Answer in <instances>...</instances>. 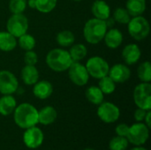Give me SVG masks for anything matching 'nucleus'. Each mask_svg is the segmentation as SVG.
<instances>
[{
  "label": "nucleus",
  "mask_w": 151,
  "mask_h": 150,
  "mask_svg": "<svg viewBox=\"0 0 151 150\" xmlns=\"http://www.w3.org/2000/svg\"><path fill=\"white\" fill-rule=\"evenodd\" d=\"M13 119L15 124L22 129L35 126L38 124V110L31 103H20L13 111Z\"/></svg>",
  "instance_id": "f257e3e1"
},
{
  "label": "nucleus",
  "mask_w": 151,
  "mask_h": 150,
  "mask_svg": "<svg viewBox=\"0 0 151 150\" xmlns=\"http://www.w3.org/2000/svg\"><path fill=\"white\" fill-rule=\"evenodd\" d=\"M73 62L69 51L61 48H56L50 50L46 56L47 65L57 72H63L68 70Z\"/></svg>",
  "instance_id": "f03ea898"
},
{
  "label": "nucleus",
  "mask_w": 151,
  "mask_h": 150,
  "mask_svg": "<svg viewBox=\"0 0 151 150\" xmlns=\"http://www.w3.org/2000/svg\"><path fill=\"white\" fill-rule=\"evenodd\" d=\"M108 27L105 20L93 18L88 19L83 27V36L90 44H98L104 40Z\"/></svg>",
  "instance_id": "7ed1b4c3"
},
{
  "label": "nucleus",
  "mask_w": 151,
  "mask_h": 150,
  "mask_svg": "<svg viewBox=\"0 0 151 150\" xmlns=\"http://www.w3.org/2000/svg\"><path fill=\"white\" fill-rule=\"evenodd\" d=\"M129 34L136 41H142L147 38L150 33V25L148 19L144 17L135 16L131 18L127 23Z\"/></svg>",
  "instance_id": "20e7f679"
},
{
  "label": "nucleus",
  "mask_w": 151,
  "mask_h": 150,
  "mask_svg": "<svg viewBox=\"0 0 151 150\" xmlns=\"http://www.w3.org/2000/svg\"><path fill=\"white\" fill-rule=\"evenodd\" d=\"M134 102L138 108L145 111L151 110L150 82H141L134 89Z\"/></svg>",
  "instance_id": "39448f33"
},
{
  "label": "nucleus",
  "mask_w": 151,
  "mask_h": 150,
  "mask_svg": "<svg viewBox=\"0 0 151 150\" xmlns=\"http://www.w3.org/2000/svg\"><path fill=\"white\" fill-rule=\"evenodd\" d=\"M150 138V128L142 122H136L129 126L127 139L134 146L144 145Z\"/></svg>",
  "instance_id": "423d86ee"
},
{
  "label": "nucleus",
  "mask_w": 151,
  "mask_h": 150,
  "mask_svg": "<svg viewBox=\"0 0 151 150\" xmlns=\"http://www.w3.org/2000/svg\"><path fill=\"white\" fill-rule=\"evenodd\" d=\"M85 66L89 76L98 80L108 75L110 70V65L108 62L99 56H94L89 57Z\"/></svg>",
  "instance_id": "0eeeda50"
},
{
  "label": "nucleus",
  "mask_w": 151,
  "mask_h": 150,
  "mask_svg": "<svg viewBox=\"0 0 151 150\" xmlns=\"http://www.w3.org/2000/svg\"><path fill=\"white\" fill-rule=\"evenodd\" d=\"M6 29L7 32L12 34L15 38H19L27 33L28 19L23 13L12 14L7 20Z\"/></svg>",
  "instance_id": "6e6552de"
},
{
  "label": "nucleus",
  "mask_w": 151,
  "mask_h": 150,
  "mask_svg": "<svg viewBox=\"0 0 151 150\" xmlns=\"http://www.w3.org/2000/svg\"><path fill=\"white\" fill-rule=\"evenodd\" d=\"M97 116L103 122L112 124L119 118L120 111L116 104L110 102H103L98 105Z\"/></svg>",
  "instance_id": "1a4fd4ad"
},
{
  "label": "nucleus",
  "mask_w": 151,
  "mask_h": 150,
  "mask_svg": "<svg viewBox=\"0 0 151 150\" xmlns=\"http://www.w3.org/2000/svg\"><path fill=\"white\" fill-rule=\"evenodd\" d=\"M68 76L71 81L79 87L85 86L89 80V74L84 65L80 62H73L68 68Z\"/></svg>",
  "instance_id": "9d476101"
},
{
  "label": "nucleus",
  "mask_w": 151,
  "mask_h": 150,
  "mask_svg": "<svg viewBox=\"0 0 151 150\" xmlns=\"http://www.w3.org/2000/svg\"><path fill=\"white\" fill-rule=\"evenodd\" d=\"M19 88V81L16 76L8 70L0 71V93L2 95H12Z\"/></svg>",
  "instance_id": "9b49d317"
},
{
  "label": "nucleus",
  "mask_w": 151,
  "mask_h": 150,
  "mask_svg": "<svg viewBox=\"0 0 151 150\" xmlns=\"http://www.w3.org/2000/svg\"><path fill=\"white\" fill-rule=\"evenodd\" d=\"M44 140V134L42 131L35 126L26 129L23 134V142L27 148L30 149H35L42 146Z\"/></svg>",
  "instance_id": "f8f14e48"
},
{
  "label": "nucleus",
  "mask_w": 151,
  "mask_h": 150,
  "mask_svg": "<svg viewBox=\"0 0 151 150\" xmlns=\"http://www.w3.org/2000/svg\"><path fill=\"white\" fill-rule=\"evenodd\" d=\"M108 75L115 83H124L130 79L131 70L127 65L119 63L110 67Z\"/></svg>",
  "instance_id": "ddd939ff"
},
{
  "label": "nucleus",
  "mask_w": 151,
  "mask_h": 150,
  "mask_svg": "<svg viewBox=\"0 0 151 150\" xmlns=\"http://www.w3.org/2000/svg\"><path fill=\"white\" fill-rule=\"evenodd\" d=\"M141 56V49L135 43H129L126 45L122 50V58L127 65H135L140 60Z\"/></svg>",
  "instance_id": "4468645a"
},
{
  "label": "nucleus",
  "mask_w": 151,
  "mask_h": 150,
  "mask_svg": "<svg viewBox=\"0 0 151 150\" xmlns=\"http://www.w3.org/2000/svg\"><path fill=\"white\" fill-rule=\"evenodd\" d=\"M123 34L118 28H110L106 31L105 35L104 37L105 45L110 49H117L123 42Z\"/></svg>",
  "instance_id": "2eb2a0df"
},
{
  "label": "nucleus",
  "mask_w": 151,
  "mask_h": 150,
  "mask_svg": "<svg viewBox=\"0 0 151 150\" xmlns=\"http://www.w3.org/2000/svg\"><path fill=\"white\" fill-rule=\"evenodd\" d=\"M33 86V94L40 100H45L49 98L53 93V86L48 80H38Z\"/></svg>",
  "instance_id": "dca6fc26"
},
{
  "label": "nucleus",
  "mask_w": 151,
  "mask_h": 150,
  "mask_svg": "<svg viewBox=\"0 0 151 150\" xmlns=\"http://www.w3.org/2000/svg\"><path fill=\"white\" fill-rule=\"evenodd\" d=\"M91 12L94 18L105 20L111 16V7L104 0H96L91 6Z\"/></svg>",
  "instance_id": "f3484780"
},
{
  "label": "nucleus",
  "mask_w": 151,
  "mask_h": 150,
  "mask_svg": "<svg viewBox=\"0 0 151 150\" xmlns=\"http://www.w3.org/2000/svg\"><path fill=\"white\" fill-rule=\"evenodd\" d=\"M20 77L22 81L27 86H33L39 80V71L35 65H26L20 72Z\"/></svg>",
  "instance_id": "a211bd4d"
},
{
  "label": "nucleus",
  "mask_w": 151,
  "mask_h": 150,
  "mask_svg": "<svg viewBox=\"0 0 151 150\" xmlns=\"http://www.w3.org/2000/svg\"><path fill=\"white\" fill-rule=\"evenodd\" d=\"M58 112L52 106H45L38 111V123L43 126L51 125L56 121Z\"/></svg>",
  "instance_id": "6ab92c4d"
},
{
  "label": "nucleus",
  "mask_w": 151,
  "mask_h": 150,
  "mask_svg": "<svg viewBox=\"0 0 151 150\" xmlns=\"http://www.w3.org/2000/svg\"><path fill=\"white\" fill-rule=\"evenodd\" d=\"M16 106L17 102L12 95H3L0 98V114L2 116H9L12 114Z\"/></svg>",
  "instance_id": "aec40b11"
},
{
  "label": "nucleus",
  "mask_w": 151,
  "mask_h": 150,
  "mask_svg": "<svg viewBox=\"0 0 151 150\" xmlns=\"http://www.w3.org/2000/svg\"><path fill=\"white\" fill-rule=\"evenodd\" d=\"M146 0H127L126 3V9L131 17L141 16L146 11Z\"/></svg>",
  "instance_id": "412c9836"
},
{
  "label": "nucleus",
  "mask_w": 151,
  "mask_h": 150,
  "mask_svg": "<svg viewBox=\"0 0 151 150\" xmlns=\"http://www.w3.org/2000/svg\"><path fill=\"white\" fill-rule=\"evenodd\" d=\"M17 46V38L7 31L0 32V50L10 52Z\"/></svg>",
  "instance_id": "4be33fe9"
},
{
  "label": "nucleus",
  "mask_w": 151,
  "mask_h": 150,
  "mask_svg": "<svg viewBox=\"0 0 151 150\" xmlns=\"http://www.w3.org/2000/svg\"><path fill=\"white\" fill-rule=\"evenodd\" d=\"M85 96L89 103L95 105H99L104 102V94L102 92L99 87L96 86H90L88 88L85 92Z\"/></svg>",
  "instance_id": "5701e85b"
},
{
  "label": "nucleus",
  "mask_w": 151,
  "mask_h": 150,
  "mask_svg": "<svg viewBox=\"0 0 151 150\" xmlns=\"http://www.w3.org/2000/svg\"><path fill=\"white\" fill-rule=\"evenodd\" d=\"M69 54L73 62H80L84 59L88 55V49L82 43H76L71 46L69 50Z\"/></svg>",
  "instance_id": "b1692460"
},
{
  "label": "nucleus",
  "mask_w": 151,
  "mask_h": 150,
  "mask_svg": "<svg viewBox=\"0 0 151 150\" xmlns=\"http://www.w3.org/2000/svg\"><path fill=\"white\" fill-rule=\"evenodd\" d=\"M56 41L58 44L61 47H70L74 43L75 35L70 30H63L57 34Z\"/></svg>",
  "instance_id": "393cba45"
},
{
  "label": "nucleus",
  "mask_w": 151,
  "mask_h": 150,
  "mask_svg": "<svg viewBox=\"0 0 151 150\" xmlns=\"http://www.w3.org/2000/svg\"><path fill=\"white\" fill-rule=\"evenodd\" d=\"M137 75L142 82H150L151 63L150 61H144L139 65L137 69Z\"/></svg>",
  "instance_id": "a878e982"
},
{
  "label": "nucleus",
  "mask_w": 151,
  "mask_h": 150,
  "mask_svg": "<svg viewBox=\"0 0 151 150\" xmlns=\"http://www.w3.org/2000/svg\"><path fill=\"white\" fill-rule=\"evenodd\" d=\"M98 87L104 95H111L116 89V83L112 80V79L109 75H106L99 79Z\"/></svg>",
  "instance_id": "bb28decb"
},
{
  "label": "nucleus",
  "mask_w": 151,
  "mask_h": 150,
  "mask_svg": "<svg viewBox=\"0 0 151 150\" xmlns=\"http://www.w3.org/2000/svg\"><path fill=\"white\" fill-rule=\"evenodd\" d=\"M18 44L25 51L32 50L35 47V39L32 34L26 33L18 38Z\"/></svg>",
  "instance_id": "cd10ccee"
},
{
  "label": "nucleus",
  "mask_w": 151,
  "mask_h": 150,
  "mask_svg": "<svg viewBox=\"0 0 151 150\" xmlns=\"http://www.w3.org/2000/svg\"><path fill=\"white\" fill-rule=\"evenodd\" d=\"M113 19L115 20V22H118L119 24H124V25H127V23L130 21L131 19V15L129 14V12L127 11V10L126 8L123 7H118L114 11H113V15H112Z\"/></svg>",
  "instance_id": "c85d7f7f"
},
{
  "label": "nucleus",
  "mask_w": 151,
  "mask_h": 150,
  "mask_svg": "<svg viewBox=\"0 0 151 150\" xmlns=\"http://www.w3.org/2000/svg\"><path fill=\"white\" fill-rule=\"evenodd\" d=\"M35 9L42 13H49L57 6L58 0H35Z\"/></svg>",
  "instance_id": "c756f323"
},
{
  "label": "nucleus",
  "mask_w": 151,
  "mask_h": 150,
  "mask_svg": "<svg viewBox=\"0 0 151 150\" xmlns=\"http://www.w3.org/2000/svg\"><path fill=\"white\" fill-rule=\"evenodd\" d=\"M128 145L129 142L127 137H121L117 135L110 141L109 149L110 150H127Z\"/></svg>",
  "instance_id": "7c9ffc66"
},
{
  "label": "nucleus",
  "mask_w": 151,
  "mask_h": 150,
  "mask_svg": "<svg viewBox=\"0 0 151 150\" xmlns=\"http://www.w3.org/2000/svg\"><path fill=\"white\" fill-rule=\"evenodd\" d=\"M27 0H10L9 2V10L12 14L23 13L26 11L27 6Z\"/></svg>",
  "instance_id": "2f4dec72"
},
{
  "label": "nucleus",
  "mask_w": 151,
  "mask_h": 150,
  "mask_svg": "<svg viewBox=\"0 0 151 150\" xmlns=\"http://www.w3.org/2000/svg\"><path fill=\"white\" fill-rule=\"evenodd\" d=\"M24 62L28 65H35L38 62V55L33 50H27L24 54Z\"/></svg>",
  "instance_id": "473e14b6"
},
{
  "label": "nucleus",
  "mask_w": 151,
  "mask_h": 150,
  "mask_svg": "<svg viewBox=\"0 0 151 150\" xmlns=\"http://www.w3.org/2000/svg\"><path fill=\"white\" fill-rule=\"evenodd\" d=\"M128 131H129V126L125 123L119 124L115 128V132H116L117 135L121 136V137H127Z\"/></svg>",
  "instance_id": "72a5a7b5"
},
{
  "label": "nucleus",
  "mask_w": 151,
  "mask_h": 150,
  "mask_svg": "<svg viewBox=\"0 0 151 150\" xmlns=\"http://www.w3.org/2000/svg\"><path fill=\"white\" fill-rule=\"evenodd\" d=\"M147 111H145L143 109H141V108H137L134 113V120L136 122H142L144 121V118H145V116L147 114Z\"/></svg>",
  "instance_id": "f704fd0d"
},
{
  "label": "nucleus",
  "mask_w": 151,
  "mask_h": 150,
  "mask_svg": "<svg viewBox=\"0 0 151 150\" xmlns=\"http://www.w3.org/2000/svg\"><path fill=\"white\" fill-rule=\"evenodd\" d=\"M150 119H151V111H147V114H146V116H145V118H144V124H145L149 128H150L151 127Z\"/></svg>",
  "instance_id": "c9c22d12"
},
{
  "label": "nucleus",
  "mask_w": 151,
  "mask_h": 150,
  "mask_svg": "<svg viewBox=\"0 0 151 150\" xmlns=\"http://www.w3.org/2000/svg\"><path fill=\"white\" fill-rule=\"evenodd\" d=\"M105 23H106V26H107L108 28H112L114 24H115V20L113 19L112 17L110 16L107 19H105Z\"/></svg>",
  "instance_id": "e433bc0d"
},
{
  "label": "nucleus",
  "mask_w": 151,
  "mask_h": 150,
  "mask_svg": "<svg viewBox=\"0 0 151 150\" xmlns=\"http://www.w3.org/2000/svg\"><path fill=\"white\" fill-rule=\"evenodd\" d=\"M27 4L29 8L31 9H35V6H36V3H35V0H27Z\"/></svg>",
  "instance_id": "4c0bfd02"
},
{
  "label": "nucleus",
  "mask_w": 151,
  "mask_h": 150,
  "mask_svg": "<svg viewBox=\"0 0 151 150\" xmlns=\"http://www.w3.org/2000/svg\"><path fill=\"white\" fill-rule=\"evenodd\" d=\"M130 150H148L147 149H145V148H143V147H142V146H136V147H134V148H133L132 149Z\"/></svg>",
  "instance_id": "58836bf2"
},
{
  "label": "nucleus",
  "mask_w": 151,
  "mask_h": 150,
  "mask_svg": "<svg viewBox=\"0 0 151 150\" xmlns=\"http://www.w3.org/2000/svg\"><path fill=\"white\" fill-rule=\"evenodd\" d=\"M83 150H95V149H83Z\"/></svg>",
  "instance_id": "ea45409f"
},
{
  "label": "nucleus",
  "mask_w": 151,
  "mask_h": 150,
  "mask_svg": "<svg viewBox=\"0 0 151 150\" xmlns=\"http://www.w3.org/2000/svg\"><path fill=\"white\" fill-rule=\"evenodd\" d=\"M73 1H75V2H80V1H82V0H73Z\"/></svg>",
  "instance_id": "a19ab883"
}]
</instances>
